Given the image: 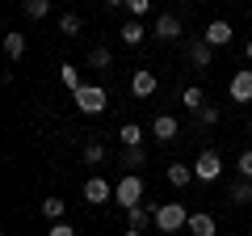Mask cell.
Masks as SVG:
<instances>
[{"mask_svg": "<svg viewBox=\"0 0 252 236\" xmlns=\"http://www.w3.org/2000/svg\"><path fill=\"white\" fill-rule=\"evenodd\" d=\"M72 101H76V110H80V114H105L109 93L101 89V84H80V89L72 93Z\"/></svg>", "mask_w": 252, "mask_h": 236, "instance_id": "cell-1", "label": "cell"}, {"mask_svg": "<svg viewBox=\"0 0 252 236\" xmlns=\"http://www.w3.org/2000/svg\"><path fill=\"white\" fill-rule=\"evenodd\" d=\"M156 211V228L160 232H181V228L189 224V211L181 207V202H160V207H152Z\"/></svg>", "mask_w": 252, "mask_h": 236, "instance_id": "cell-2", "label": "cell"}, {"mask_svg": "<svg viewBox=\"0 0 252 236\" xmlns=\"http://www.w3.org/2000/svg\"><path fill=\"white\" fill-rule=\"evenodd\" d=\"M114 202H122L126 211H130V207H139V202H143V182H139L135 173H126L122 182L114 186Z\"/></svg>", "mask_w": 252, "mask_h": 236, "instance_id": "cell-3", "label": "cell"}, {"mask_svg": "<svg viewBox=\"0 0 252 236\" xmlns=\"http://www.w3.org/2000/svg\"><path fill=\"white\" fill-rule=\"evenodd\" d=\"M219 173H223V156H219L215 148H206V152L193 160V177H198V182H219Z\"/></svg>", "mask_w": 252, "mask_h": 236, "instance_id": "cell-4", "label": "cell"}, {"mask_svg": "<svg viewBox=\"0 0 252 236\" xmlns=\"http://www.w3.org/2000/svg\"><path fill=\"white\" fill-rule=\"evenodd\" d=\"M227 97H231L235 106L252 101V68H240V72L231 76V84H227Z\"/></svg>", "mask_w": 252, "mask_h": 236, "instance_id": "cell-5", "label": "cell"}, {"mask_svg": "<svg viewBox=\"0 0 252 236\" xmlns=\"http://www.w3.org/2000/svg\"><path fill=\"white\" fill-rule=\"evenodd\" d=\"M114 198V186L105 182V177H89L84 182V202H93V207H101V202Z\"/></svg>", "mask_w": 252, "mask_h": 236, "instance_id": "cell-6", "label": "cell"}, {"mask_svg": "<svg viewBox=\"0 0 252 236\" xmlns=\"http://www.w3.org/2000/svg\"><path fill=\"white\" fill-rule=\"evenodd\" d=\"M185 59L198 68H210V59H215V46L206 42V38H193V42H185Z\"/></svg>", "mask_w": 252, "mask_h": 236, "instance_id": "cell-7", "label": "cell"}, {"mask_svg": "<svg viewBox=\"0 0 252 236\" xmlns=\"http://www.w3.org/2000/svg\"><path fill=\"white\" fill-rule=\"evenodd\" d=\"M156 89H160V80H156L152 68H139V72L130 76V93H135V97H152Z\"/></svg>", "mask_w": 252, "mask_h": 236, "instance_id": "cell-8", "label": "cell"}, {"mask_svg": "<svg viewBox=\"0 0 252 236\" xmlns=\"http://www.w3.org/2000/svg\"><path fill=\"white\" fill-rule=\"evenodd\" d=\"M156 38H160V42H177L181 38V17L177 13H160V17H156Z\"/></svg>", "mask_w": 252, "mask_h": 236, "instance_id": "cell-9", "label": "cell"}, {"mask_svg": "<svg viewBox=\"0 0 252 236\" xmlns=\"http://www.w3.org/2000/svg\"><path fill=\"white\" fill-rule=\"evenodd\" d=\"M177 118H172V114H156V122H152V135L156 139H160V144H172V139H177Z\"/></svg>", "mask_w": 252, "mask_h": 236, "instance_id": "cell-10", "label": "cell"}, {"mask_svg": "<svg viewBox=\"0 0 252 236\" xmlns=\"http://www.w3.org/2000/svg\"><path fill=\"white\" fill-rule=\"evenodd\" d=\"M231 34H235V30H231V21H210L202 38H206L210 46H231Z\"/></svg>", "mask_w": 252, "mask_h": 236, "instance_id": "cell-11", "label": "cell"}, {"mask_svg": "<svg viewBox=\"0 0 252 236\" xmlns=\"http://www.w3.org/2000/svg\"><path fill=\"white\" fill-rule=\"evenodd\" d=\"M185 228H189V232H193V236H219V232H215V219H210L206 211H193Z\"/></svg>", "mask_w": 252, "mask_h": 236, "instance_id": "cell-12", "label": "cell"}, {"mask_svg": "<svg viewBox=\"0 0 252 236\" xmlns=\"http://www.w3.org/2000/svg\"><path fill=\"white\" fill-rule=\"evenodd\" d=\"M118 38H122L126 46H139V42L147 38V30L139 26V17H130V21H122V30H118Z\"/></svg>", "mask_w": 252, "mask_h": 236, "instance_id": "cell-13", "label": "cell"}, {"mask_svg": "<svg viewBox=\"0 0 252 236\" xmlns=\"http://www.w3.org/2000/svg\"><path fill=\"white\" fill-rule=\"evenodd\" d=\"M118 139H122V148H143V127L139 122H122Z\"/></svg>", "mask_w": 252, "mask_h": 236, "instance_id": "cell-14", "label": "cell"}, {"mask_svg": "<svg viewBox=\"0 0 252 236\" xmlns=\"http://www.w3.org/2000/svg\"><path fill=\"white\" fill-rule=\"evenodd\" d=\"M126 219H130V228H135V232H143L147 224H156V211H147L143 202H139V207H130V211H126Z\"/></svg>", "mask_w": 252, "mask_h": 236, "instance_id": "cell-15", "label": "cell"}, {"mask_svg": "<svg viewBox=\"0 0 252 236\" xmlns=\"http://www.w3.org/2000/svg\"><path fill=\"white\" fill-rule=\"evenodd\" d=\"M4 55H9V59H21V55H26V34H21V30H9V34H4Z\"/></svg>", "mask_w": 252, "mask_h": 236, "instance_id": "cell-16", "label": "cell"}, {"mask_svg": "<svg viewBox=\"0 0 252 236\" xmlns=\"http://www.w3.org/2000/svg\"><path fill=\"white\" fill-rule=\"evenodd\" d=\"M227 194H231L235 207H248V202H252V182H248V177H240V182H231V190H227Z\"/></svg>", "mask_w": 252, "mask_h": 236, "instance_id": "cell-17", "label": "cell"}, {"mask_svg": "<svg viewBox=\"0 0 252 236\" xmlns=\"http://www.w3.org/2000/svg\"><path fill=\"white\" fill-rule=\"evenodd\" d=\"M181 106H185V110H193V114H198V110L206 106V93H202L198 84H189V89H181Z\"/></svg>", "mask_w": 252, "mask_h": 236, "instance_id": "cell-18", "label": "cell"}, {"mask_svg": "<svg viewBox=\"0 0 252 236\" xmlns=\"http://www.w3.org/2000/svg\"><path fill=\"white\" fill-rule=\"evenodd\" d=\"M168 182L172 186H177V190H181V186H189V182H193V164H168Z\"/></svg>", "mask_w": 252, "mask_h": 236, "instance_id": "cell-19", "label": "cell"}, {"mask_svg": "<svg viewBox=\"0 0 252 236\" xmlns=\"http://www.w3.org/2000/svg\"><path fill=\"white\" fill-rule=\"evenodd\" d=\"M63 211H67V202H63L59 194H51V198H42V215L51 219V224H59V219H63Z\"/></svg>", "mask_w": 252, "mask_h": 236, "instance_id": "cell-20", "label": "cell"}, {"mask_svg": "<svg viewBox=\"0 0 252 236\" xmlns=\"http://www.w3.org/2000/svg\"><path fill=\"white\" fill-rule=\"evenodd\" d=\"M21 9H26V17H34V21H42L46 13H51V0H21Z\"/></svg>", "mask_w": 252, "mask_h": 236, "instance_id": "cell-21", "label": "cell"}, {"mask_svg": "<svg viewBox=\"0 0 252 236\" xmlns=\"http://www.w3.org/2000/svg\"><path fill=\"white\" fill-rule=\"evenodd\" d=\"M109 64H114L109 46H93V51H89V68H109Z\"/></svg>", "mask_w": 252, "mask_h": 236, "instance_id": "cell-22", "label": "cell"}, {"mask_svg": "<svg viewBox=\"0 0 252 236\" xmlns=\"http://www.w3.org/2000/svg\"><path fill=\"white\" fill-rule=\"evenodd\" d=\"M59 80L67 84V89H72V93H76V89H80V84H84V80H80V72H76L72 64H59Z\"/></svg>", "mask_w": 252, "mask_h": 236, "instance_id": "cell-23", "label": "cell"}, {"mask_svg": "<svg viewBox=\"0 0 252 236\" xmlns=\"http://www.w3.org/2000/svg\"><path fill=\"white\" fill-rule=\"evenodd\" d=\"M59 30H63L67 38H76V34H80V17H76V13H63V17H59Z\"/></svg>", "mask_w": 252, "mask_h": 236, "instance_id": "cell-24", "label": "cell"}, {"mask_svg": "<svg viewBox=\"0 0 252 236\" xmlns=\"http://www.w3.org/2000/svg\"><path fill=\"white\" fill-rule=\"evenodd\" d=\"M143 160H147V152H143V148H126V152H122V164H126V169H139Z\"/></svg>", "mask_w": 252, "mask_h": 236, "instance_id": "cell-25", "label": "cell"}, {"mask_svg": "<svg viewBox=\"0 0 252 236\" xmlns=\"http://www.w3.org/2000/svg\"><path fill=\"white\" fill-rule=\"evenodd\" d=\"M84 160H89V164H101V160H105V144H97V139L84 144Z\"/></svg>", "mask_w": 252, "mask_h": 236, "instance_id": "cell-26", "label": "cell"}, {"mask_svg": "<svg viewBox=\"0 0 252 236\" xmlns=\"http://www.w3.org/2000/svg\"><path fill=\"white\" fill-rule=\"evenodd\" d=\"M198 122H202V127H215V122H219V110L215 106H202L198 110Z\"/></svg>", "mask_w": 252, "mask_h": 236, "instance_id": "cell-27", "label": "cell"}, {"mask_svg": "<svg viewBox=\"0 0 252 236\" xmlns=\"http://www.w3.org/2000/svg\"><path fill=\"white\" fill-rule=\"evenodd\" d=\"M147 9H152V0H126V13H130V17H143Z\"/></svg>", "mask_w": 252, "mask_h": 236, "instance_id": "cell-28", "label": "cell"}, {"mask_svg": "<svg viewBox=\"0 0 252 236\" xmlns=\"http://www.w3.org/2000/svg\"><path fill=\"white\" fill-rule=\"evenodd\" d=\"M235 169H240V177H248V182H252V152H240Z\"/></svg>", "mask_w": 252, "mask_h": 236, "instance_id": "cell-29", "label": "cell"}, {"mask_svg": "<svg viewBox=\"0 0 252 236\" xmlns=\"http://www.w3.org/2000/svg\"><path fill=\"white\" fill-rule=\"evenodd\" d=\"M46 236H76V228H72V224H63V219H59V224H51V232H46Z\"/></svg>", "mask_w": 252, "mask_h": 236, "instance_id": "cell-30", "label": "cell"}, {"mask_svg": "<svg viewBox=\"0 0 252 236\" xmlns=\"http://www.w3.org/2000/svg\"><path fill=\"white\" fill-rule=\"evenodd\" d=\"M105 4H109V9H122V4H126V0H105Z\"/></svg>", "mask_w": 252, "mask_h": 236, "instance_id": "cell-31", "label": "cell"}, {"mask_svg": "<svg viewBox=\"0 0 252 236\" xmlns=\"http://www.w3.org/2000/svg\"><path fill=\"white\" fill-rule=\"evenodd\" d=\"M244 55H248V59H252V38H248V42H244Z\"/></svg>", "mask_w": 252, "mask_h": 236, "instance_id": "cell-32", "label": "cell"}, {"mask_svg": "<svg viewBox=\"0 0 252 236\" xmlns=\"http://www.w3.org/2000/svg\"><path fill=\"white\" fill-rule=\"evenodd\" d=\"M122 236H143V232H135V228H126V232H122Z\"/></svg>", "mask_w": 252, "mask_h": 236, "instance_id": "cell-33", "label": "cell"}, {"mask_svg": "<svg viewBox=\"0 0 252 236\" xmlns=\"http://www.w3.org/2000/svg\"><path fill=\"white\" fill-rule=\"evenodd\" d=\"M248 131H252V118H248Z\"/></svg>", "mask_w": 252, "mask_h": 236, "instance_id": "cell-34", "label": "cell"}, {"mask_svg": "<svg viewBox=\"0 0 252 236\" xmlns=\"http://www.w3.org/2000/svg\"><path fill=\"white\" fill-rule=\"evenodd\" d=\"M248 17H252V4H248Z\"/></svg>", "mask_w": 252, "mask_h": 236, "instance_id": "cell-35", "label": "cell"}]
</instances>
